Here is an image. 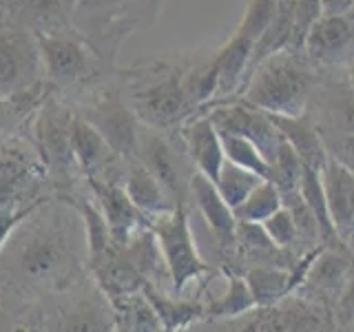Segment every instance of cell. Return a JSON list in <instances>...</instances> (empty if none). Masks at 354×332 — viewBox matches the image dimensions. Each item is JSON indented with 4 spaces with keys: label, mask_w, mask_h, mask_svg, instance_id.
<instances>
[{
    "label": "cell",
    "mask_w": 354,
    "mask_h": 332,
    "mask_svg": "<svg viewBox=\"0 0 354 332\" xmlns=\"http://www.w3.org/2000/svg\"><path fill=\"white\" fill-rule=\"evenodd\" d=\"M315 86V71L299 60L297 51L283 49L254 66L239 100L270 116H304Z\"/></svg>",
    "instance_id": "obj_1"
},
{
    "label": "cell",
    "mask_w": 354,
    "mask_h": 332,
    "mask_svg": "<svg viewBox=\"0 0 354 332\" xmlns=\"http://www.w3.org/2000/svg\"><path fill=\"white\" fill-rule=\"evenodd\" d=\"M151 232L158 241L175 295H180L188 284L199 279L208 270L206 261L197 250L184 206H177L171 213L151 219Z\"/></svg>",
    "instance_id": "obj_2"
},
{
    "label": "cell",
    "mask_w": 354,
    "mask_h": 332,
    "mask_svg": "<svg viewBox=\"0 0 354 332\" xmlns=\"http://www.w3.org/2000/svg\"><path fill=\"white\" fill-rule=\"evenodd\" d=\"M206 116L210 118V122H213L219 133H235V136L246 138L261 151L268 164L274 162L277 153H279L283 144V136L272 122L270 113H266L261 109H254L239 100V102L215 104Z\"/></svg>",
    "instance_id": "obj_3"
},
{
    "label": "cell",
    "mask_w": 354,
    "mask_h": 332,
    "mask_svg": "<svg viewBox=\"0 0 354 332\" xmlns=\"http://www.w3.org/2000/svg\"><path fill=\"white\" fill-rule=\"evenodd\" d=\"M191 100L184 91V80L177 75H166L153 80L133 93L136 118L149 129H169L191 113Z\"/></svg>",
    "instance_id": "obj_4"
},
{
    "label": "cell",
    "mask_w": 354,
    "mask_h": 332,
    "mask_svg": "<svg viewBox=\"0 0 354 332\" xmlns=\"http://www.w3.org/2000/svg\"><path fill=\"white\" fill-rule=\"evenodd\" d=\"M354 268V255L346 246H324L308 268L299 290H310L321 304H339Z\"/></svg>",
    "instance_id": "obj_5"
},
{
    "label": "cell",
    "mask_w": 354,
    "mask_h": 332,
    "mask_svg": "<svg viewBox=\"0 0 354 332\" xmlns=\"http://www.w3.org/2000/svg\"><path fill=\"white\" fill-rule=\"evenodd\" d=\"M95 204L106 217V224L111 228V239L113 248H122L138 235V232L151 228V219L144 217L140 210L133 206L124 188L111 182L91 180Z\"/></svg>",
    "instance_id": "obj_6"
},
{
    "label": "cell",
    "mask_w": 354,
    "mask_h": 332,
    "mask_svg": "<svg viewBox=\"0 0 354 332\" xmlns=\"http://www.w3.org/2000/svg\"><path fill=\"white\" fill-rule=\"evenodd\" d=\"M321 184L332 228L343 246H348L354 239V173L330 158L321 171Z\"/></svg>",
    "instance_id": "obj_7"
},
{
    "label": "cell",
    "mask_w": 354,
    "mask_h": 332,
    "mask_svg": "<svg viewBox=\"0 0 354 332\" xmlns=\"http://www.w3.org/2000/svg\"><path fill=\"white\" fill-rule=\"evenodd\" d=\"M188 193H191L193 202L199 210V215L204 217L208 228L213 230V235L219 243L221 250H235L237 239V219L235 210H232L226 199L219 195L217 186L204 177L202 173H193L188 180Z\"/></svg>",
    "instance_id": "obj_8"
},
{
    "label": "cell",
    "mask_w": 354,
    "mask_h": 332,
    "mask_svg": "<svg viewBox=\"0 0 354 332\" xmlns=\"http://www.w3.org/2000/svg\"><path fill=\"white\" fill-rule=\"evenodd\" d=\"M138 160L155 180L162 184V188L177 206H184L182 199L188 193V186H184L180 175V162H177L175 151L162 140L153 129H140V144H138Z\"/></svg>",
    "instance_id": "obj_9"
},
{
    "label": "cell",
    "mask_w": 354,
    "mask_h": 332,
    "mask_svg": "<svg viewBox=\"0 0 354 332\" xmlns=\"http://www.w3.org/2000/svg\"><path fill=\"white\" fill-rule=\"evenodd\" d=\"M270 118L283 136V142L292 149L301 164L319 173L324 171V166L330 160V153L326 149L324 133H321V124H317V120H313L308 113Z\"/></svg>",
    "instance_id": "obj_10"
},
{
    "label": "cell",
    "mask_w": 354,
    "mask_h": 332,
    "mask_svg": "<svg viewBox=\"0 0 354 332\" xmlns=\"http://www.w3.org/2000/svg\"><path fill=\"white\" fill-rule=\"evenodd\" d=\"M182 140H184L186 155L195 164L197 173H202L215 184L217 175L226 164V158H224V149H221L219 131L210 122V118L202 116L188 120L182 127Z\"/></svg>",
    "instance_id": "obj_11"
},
{
    "label": "cell",
    "mask_w": 354,
    "mask_h": 332,
    "mask_svg": "<svg viewBox=\"0 0 354 332\" xmlns=\"http://www.w3.org/2000/svg\"><path fill=\"white\" fill-rule=\"evenodd\" d=\"M20 270L31 282H47L58 275L66 264L64 239L49 230H38L29 235L20 246Z\"/></svg>",
    "instance_id": "obj_12"
},
{
    "label": "cell",
    "mask_w": 354,
    "mask_h": 332,
    "mask_svg": "<svg viewBox=\"0 0 354 332\" xmlns=\"http://www.w3.org/2000/svg\"><path fill=\"white\" fill-rule=\"evenodd\" d=\"M91 124L102 133V138L109 142L113 153L127 155V158H138V144H140V124L138 118L131 113L127 107L118 102H109L91 111L86 118Z\"/></svg>",
    "instance_id": "obj_13"
},
{
    "label": "cell",
    "mask_w": 354,
    "mask_h": 332,
    "mask_svg": "<svg viewBox=\"0 0 354 332\" xmlns=\"http://www.w3.org/2000/svg\"><path fill=\"white\" fill-rule=\"evenodd\" d=\"M38 51L25 40L0 38V98H9L25 89L36 75Z\"/></svg>",
    "instance_id": "obj_14"
},
{
    "label": "cell",
    "mask_w": 354,
    "mask_h": 332,
    "mask_svg": "<svg viewBox=\"0 0 354 332\" xmlns=\"http://www.w3.org/2000/svg\"><path fill=\"white\" fill-rule=\"evenodd\" d=\"M354 40V25L348 14L343 16H321L313 29L308 31L304 49L310 58L319 62L335 60L341 51Z\"/></svg>",
    "instance_id": "obj_15"
},
{
    "label": "cell",
    "mask_w": 354,
    "mask_h": 332,
    "mask_svg": "<svg viewBox=\"0 0 354 332\" xmlns=\"http://www.w3.org/2000/svg\"><path fill=\"white\" fill-rule=\"evenodd\" d=\"M122 188H124V193L129 195L133 206L149 219L162 217L166 213H171L173 208H177V204L169 197V193L164 191L162 184L155 180L140 162H136L129 169L124 186Z\"/></svg>",
    "instance_id": "obj_16"
},
{
    "label": "cell",
    "mask_w": 354,
    "mask_h": 332,
    "mask_svg": "<svg viewBox=\"0 0 354 332\" xmlns=\"http://www.w3.org/2000/svg\"><path fill=\"white\" fill-rule=\"evenodd\" d=\"M40 55L49 75L62 84L75 82L86 73V53L77 42L66 38H42Z\"/></svg>",
    "instance_id": "obj_17"
},
{
    "label": "cell",
    "mask_w": 354,
    "mask_h": 332,
    "mask_svg": "<svg viewBox=\"0 0 354 332\" xmlns=\"http://www.w3.org/2000/svg\"><path fill=\"white\" fill-rule=\"evenodd\" d=\"M243 279L257 308H272L297 290L292 268H281V266H250Z\"/></svg>",
    "instance_id": "obj_18"
},
{
    "label": "cell",
    "mask_w": 354,
    "mask_h": 332,
    "mask_svg": "<svg viewBox=\"0 0 354 332\" xmlns=\"http://www.w3.org/2000/svg\"><path fill=\"white\" fill-rule=\"evenodd\" d=\"M91 264H93V270L97 275L100 284L104 286V290L111 297H129V295L142 293V288H144L142 275L118 248H111L106 255H102V257Z\"/></svg>",
    "instance_id": "obj_19"
},
{
    "label": "cell",
    "mask_w": 354,
    "mask_h": 332,
    "mask_svg": "<svg viewBox=\"0 0 354 332\" xmlns=\"http://www.w3.org/2000/svg\"><path fill=\"white\" fill-rule=\"evenodd\" d=\"M71 151H73L75 164L88 173H93L100 166H104L106 160L111 158V153H113L109 147V142L102 138V133H100L86 118H80V116L71 118Z\"/></svg>",
    "instance_id": "obj_20"
},
{
    "label": "cell",
    "mask_w": 354,
    "mask_h": 332,
    "mask_svg": "<svg viewBox=\"0 0 354 332\" xmlns=\"http://www.w3.org/2000/svg\"><path fill=\"white\" fill-rule=\"evenodd\" d=\"M144 297L149 299L151 308L158 315L160 324L166 332H175L180 328H188L199 317H204V306L199 302H191V299H182L177 297H169L160 293L158 288H153L151 284H144L142 288Z\"/></svg>",
    "instance_id": "obj_21"
},
{
    "label": "cell",
    "mask_w": 354,
    "mask_h": 332,
    "mask_svg": "<svg viewBox=\"0 0 354 332\" xmlns=\"http://www.w3.org/2000/svg\"><path fill=\"white\" fill-rule=\"evenodd\" d=\"M40 140L53 169L66 171L75 162L71 151V118L58 116L55 111L51 116H44L40 124Z\"/></svg>",
    "instance_id": "obj_22"
},
{
    "label": "cell",
    "mask_w": 354,
    "mask_h": 332,
    "mask_svg": "<svg viewBox=\"0 0 354 332\" xmlns=\"http://www.w3.org/2000/svg\"><path fill=\"white\" fill-rule=\"evenodd\" d=\"M252 310H257L254 306V299L250 295V288L241 275L228 273V284L226 290L221 293L215 302H210L204 306V317L208 319H237V317H246Z\"/></svg>",
    "instance_id": "obj_23"
},
{
    "label": "cell",
    "mask_w": 354,
    "mask_h": 332,
    "mask_svg": "<svg viewBox=\"0 0 354 332\" xmlns=\"http://www.w3.org/2000/svg\"><path fill=\"white\" fill-rule=\"evenodd\" d=\"M60 332H115L113 315L102 299H82L64 315Z\"/></svg>",
    "instance_id": "obj_24"
},
{
    "label": "cell",
    "mask_w": 354,
    "mask_h": 332,
    "mask_svg": "<svg viewBox=\"0 0 354 332\" xmlns=\"http://www.w3.org/2000/svg\"><path fill=\"white\" fill-rule=\"evenodd\" d=\"M283 206L281 193L272 182L263 180L254 191L243 199V204L235 208L237 224H263L270 215Z\"/></svg>",
    "instance_id": "obj_25"
},
{
    "label": "cell",
    "mask_w": 354,
    "mask_h": 332,
    "mask_svg": "<svg viewBox=\"0 0 354 332\" xmlns=\"http://www.w3.org/2000/svg\"><path fill=\"white\" fill-rule=\"evenodd\" d=\"M219 138H221V149H224L226 162L239 166V169H246L254 175H259L261 180L270 182V177H272L270 164L252 142H248L241 136H235V133H219Z\"/></svg>",
    "instance_id": "obj_26"
},
{
    "label": "cell",
    "mask_w": 354,
    "mask_h": 332,
    "mask_svg": "<svg viewBox=\"0 0 354 332\" xmlns=\"http://www.w3.org/2000/svg\"><path fill=\"white\" fill-rule=\"evenodd\" d=\"M80 215L84 224V235H86V250H88V261L100 259L113 248V239H111V228L106 224L104 213L100 210L95 202L82 199L80 202Z\"/></svg>",
    "instance_id": "obj_27"
},
{
    "label": "cell",
    "mask_w": 354,
    "mask_h": 332,
    "mask_svg": "<svg viewBox=\"0 0 354 332\" xmlns=\"http://www.w3.org/2000/svg\"><path fill=\"white\" fill-rule=\"evenodd\" d=\"M261 182L263 180L259 175H254L246 169H239V166L226 162L221 173L217 175L215 186H217L219 195L226 199V204L235 210L239 204H243V199H246Z\"/></svg>",
    "instance_id": "obj_28"
},
{
    "label": "cell",
    "mask_w": 354,
    "mask_h": 332,
    "mask_svg": "<svg viewBox=\"0 0 354 332\" xmlns=\"http://www.w3.org/2000/svg\"><path fill=\"white\" fill-rule=\"evenodd\" d=\"M279 5H281V0H250L246 7V14H243L237 27V33H241V36H246L248 40L257 44L259 38L272 25L277 11H279Z\"/></svg>",
    "instance_id": "obj_29"
},
{
    "label": "cell",
    "mask_w": 354,
    "mask_h": 332,
    "mask_svg": "<svg viewBox=\"0 0 354 332\" xmlns=\"http://www.w3.org/2000/svg\"><path fill=\"white\" fill-rule=\"evenodd\" d=\"M261 228L266 230V235L270 237V241L277 248H281L286 252H290L295 248V243H299V230L297 224L288 208H279L274 215H270L263 221Z\"/></svg>",
    "instance_id": "obj_30"
},
{
    "label": "cell",
    "mask_w": 354,
    "mask_h": 332,
    "mask_svg": "<svg viewBox=\"0 0 354 332\" xmlns=\"http://www.w3.org/2000/svg\"><path fill=\"white\" fill-rule=\"evenodd\" d=\"M328 113L332 122V131L346 133L354 138V89H341L328 100Z\"/></svg>",
    "instance_id": "obj_31"
},
{
    "label": "cell",
    "mask_w": 354,
    "mask_h": 332,
    "mask_svg": "<svg viewBox=\"0 0 354 332\" xmlns=\"http://www.w3.org/2000/svg\"><path fill=\"white\" fill-rule=\"evenodd\" d=\"M33 208H16V206H0V252L7 246V241L16 232V228L31 215Z\"/></svg>",
    "instance_id": "obj_32"
},
{
    "label": "cell",
    "mask_w": 354,
    "mask_h": 332,
    "mask_svg": "<svg viewBox=\"0 0 354 332\" xmlns=\"http://www.w3.org/2000/svg\"><path fill=\"white\" fill-rule=\"evenodd\" d=\"M337 310H339V319L341 321H352L354 319V268H352V275H350V282L346 286V290H343L339 304H337Z\"/></svg>",
    "instance_id": "obj_33"
},
{
    "label": "cell",
    "mask_w": 354,
    "mask_h": 332,
    "mask_svg": "<svg viewBox=\"0 0 354 332\" xmlns=\"http://www.w3.org/2000/svg\"><path fill=\"white\" fill-rule=\"evenodd\" d=\"M354 7V0H321L324 16H343L350 14Z\"/></svg>",
    "instance_id": "obj_34"
},
{
    "label": "cell",
    "mask_w": 354,
    "mask_h": 332,
    "mask_svg": "<svg viewBox=\"0 0 354 332\" xmlns=\"http://www.w3.org/2000/svg\"><path fill=\"white\" fill-rule=\"evenodd\" d=\"M348 80H350V86L354 89V60H352L350 66H348Z\"/></svg>",
    "instance_id": "obj_35"
},
{
    "label": "cell",
    "mask_w": 354,
    "mask_h": 332,
    "mask_svg": "<svg viewBox=\"0 0 354 332\" xmlns=\"http://www.w3.org/2000/svg\"><path fill=\"white\" fill-rule=\"evenodd\" d=\"M348 248H350V252H352V255H354V239H352V241H350V243H348Z\"/></svg>",
    "instance_id": "obj_36"
}]
</instances>
